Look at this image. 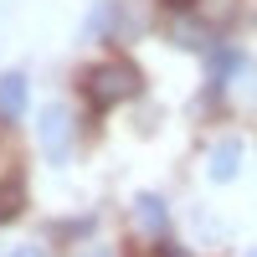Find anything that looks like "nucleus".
<instances>
[{
    "instance_id": "obj_13",
    "label": "nucleus",
    "mask_w": 257,
    "mask_h": 257,
    "mask_svg": "<svg viewBox=\"0 0 257 257\" xmlns=\"http://www.w3.org/2000/svg\"><path fill=\"white\" fill-rule=\"evenodd\" d=\"M88 257H113V252H103V247H98V252H88Z\"/></svg>"
},
{
    "instance_id": "obj_8",
    "label": "nucleus",
    "mask_w": 257,
    "mask_h": 257,
    "mask_svg": "<svg viewBox=\"0 0 257 257\" xmlns=\"http://www.w3.org/2000/svg\"><path fill=\"white\" fill-rule=\"evenodd\" d=\"M170 36H175L180 47H206V26H201V21H190V16H180L175 26H170Z\"/></svg>"
},
{
    "instance_id": "obj_7",
    "label": "nucleus",
    "mask_w": 257,
    "mask_h": 257,
    "mask_svg": "<svg viewBox=\"0 0 257 257\" xmlns=\"http://www.w3.org/2000/svg\"><path fill=\"white\" fill-rule=\"evenodd\" d=\"M21 211H26V180L6 175V180H0V226H11Z\"/></svg>"
},
{
    "instance_id": "obj_9",
    "label": "nucleus",
    "mask_w": 257,
    "mask_h": 257,
    "mask_svg": "<svg viewBox=\"0 0 257 257\" xmlns=\"http://www.w3.org/2000/svg\"><path fill=\"white\" fill-rule=\"evenodd\" d=\"M231 67H237V52H226V47H221V52H211V72H216V77H226Z\"/></svg>"
},
{
    "instance_id": "obj_2",
    "label": "nucleus",
    "mask_w": 257,
    "mask_h": 257,
    "mask_svg": "<svg viewBox=\"0 0 257 257\" xmlns=\"http://www.w3.org/2000/svg\"><path fill=\"white\" fill-rule=\"evenodd\" d=\"M41 149H47V160H67L72 149V113L62 108V103H52V108H41Z\"/></svg>"
},
{
    "instance_id": "obj_10",
    "label": "nucleus",
    "mask_w": 257,
    "mask_h": 257,
    "mask_svg": "<svg viewBox=\"0 0 257 257\" xmlns=\"http://www.w3.org/2000/svg\"><path fill=\"white\" fill-rule=\"evenodd\" d=\"M11 257H47V252H41V247H16Z\"/></svg>"
},
{
    "instance_id": "obj_12",
    "label": "nucleus",
    "mask_w": 257,
    "mask_h": 257,
    "mask_svg": "<svg viewBox=\"0 0 257 257\" xmlns=\"http://www.w3.org/2000/svg\"><path fill=\"white\" fill-rule=\"evenodd\" d=\"M165 257H190V252H180V247H165Z\"/></svg>"
},
{
    "instance_id": "obj_14",
    "label": "nucleus",
    "mask_w": 257,
    "mask_h": 257,
    "mask_svg": "<svg viewBox=\"0 0 257 257\" xmlns=\"http://www.w3.org/2000/svg\"><path fill=\"white\" fill-rule=\"evenodd\" d=\"M247 257H257V247H252V252H247Z\"/></svg>"
},
{
    "instance_id": "obj_3",
    "label": "nucleus",
    "mask_w": 257,
    "mask_h": 257,
    "mask_svg": "<svg viewBox=\"0 0 257 257\" xmlns=\"http://www.w3.org/2000/svg\"><path fill=\"white\" fill-rule=\"evenodd\" d=\"M82 36H139V21H128V11L118 0H98L88 26H82Z\"/></svg>"
},
{
    "instance_id": "obj_5",
    "label": "nucleus",
    "mask_w": 257,
    "mask_h": 257,
    "mask_svg": "<svg viewBox=\"0 0 257 257\" xmlns=\"http://www.w3.org/2000/svg\"><path fill=\"white\" fill-rule=\"evenodd\" d=\"M134 216H139V226L149 231V237H165V226H170V211H165V201L160 196H134Z\"/></svg>"
},
{
    "instance_id": "obj_6",
    "label": "nucleus",
    "mask_w": 257,
    "mask_h": 257,
    "mask_svg": "<svg viewBox=\"0 0 257 257\" xmlns=\"http://www.w3.org/2000/svg\"><path fill=\"white\" fill-rule=\"evenodd\" d=\"M21 113H26V77L6 72L0 77V118H21Z\"/></svg>"
},
{
    "instance_id": "obj_4",
    "label": "nucleus",
    "mask_w": 257,
    "mask_h": 257,
    "mask_svg": "<svg viewBox=\"0 0 257 257\" xmlns=\"http://www.w3.org/2000/svg\"><path fill=\"white\" fill-rule=\"evenodd\" d=\"M237 170H242V139H221L216 149H211V160H206V175L216 185H226Z\"/></svg>"
},
{
    "instance_id": "obj_1",
    "label": "nucleus",
    "mask_w": 257,
    "mask_h": 257,
    "mask_svg": "<svg viewBox=\"0 0 257 257\" xmlns=\"http://www.w3.org/2000/svg\"><path fill=\"white\" fill-rule=\"evenodd\" d=\"M144 93V72L134 67L128 57H113V62H98V67L82 72V98L93 108H113V103H128Z\"/></svg>"
},
{
    "instance_id": "obj_11",
    "label": "nucleus",
    "mask_w": 257,
    "mask_h": 257,
    "mask_svg": "<svg viewBox=\"0 0 257 257\" xmlns=\"http://www.w3.org/2000/svg\"><path fill=\"white\" fill-rule=\"evenodd\" d=\"M165 6H170V11H185V6H190V0H165Z\"/></svg>"
}]
</instances>
